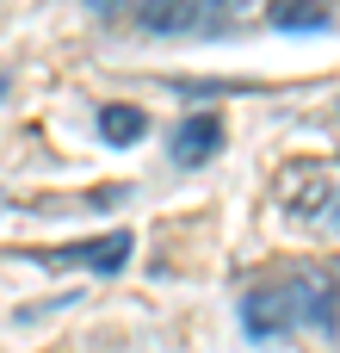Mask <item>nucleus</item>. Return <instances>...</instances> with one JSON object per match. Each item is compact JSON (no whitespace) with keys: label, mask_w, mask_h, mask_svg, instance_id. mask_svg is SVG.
<instances>
[{"label":"nucleus","mask_w":340,"mask_h":353,"mask_svg":"<svg viewBox=\"0 0 340 353\" xmlns=\"http://www.w3.org/2000/svg\"><path fill=\"white\" fill-rule=\"evenodd\" d=\"M273 205L285 223L310 236H340V161H322V155L285 161L273 174Z\"/></svg>","instance_id":"f257e3e1"},{"label":"nucleus","mask_w":340,"mask_h":353,"mask_svg":"<svg viewBox=\"0 0 340 353\" xmlns=\"http://www.w3.org/2000/svg\"><path fill=\"white\" fill-rule=\"evenodd\" d=\"M217 0H136V25L155 37H186V31H223L229 19L211 12Z\"/></svg>","instance_id":"7ed1b4c3"},{"label":"nucleus","mask_w":340,"mask_h":353,"mask_svg":"<svg viewBox=\"0 0 340 353\" xmlns=\"http://www.w3.org/2000/svg\"><path fill=\"white\" fill-rule=\"evenodd\" d=\"M279 285H285V298H291V316H297V329H310V335H334L340 329V285H334V267H285L279 273Z\"/></svg>","instance_id":"f03ea898"},{"label":"nucleus","mask_w":340,"mask_h":353,"mask_svg":"<svg viewBox=\"0 0 340 353\" xmlns=\"http://www.w3.org/2000/svg\"><path fill=\"white\" fill-rule=\"evenodd\" d=\"M130 236L124 230H111V236H93V242H74V248H50V254H37L43 267H87V273H118L124 261H130Z\"/></svg>","instance_id":"39448f33"},{"label":"nucleus","mask_w":340,"mask_h":353,"mask_svg":"<svg viewBox=\"0 0 340 353\" xmlns=\"http://www.w3.org/2000/svg\"><path fill=\"white\" fill-rule=\"evenodd\" d=\"M242 329H248L254 341H279V335H291V329H297V316H291V298H285L279 273L242 292Z\"/></svg>","instance_id":"20e7f679"},{"label":"nucleus","mask_w":340,"mask_h":353,"mask_svg":"<svg viewBox=\"0 0 340 353\" xmlns=\"http://www.w3.org/2000/svg\"><path fill=\"white\" fill-rule=\"evenodd\" d=\"M167 149H173L180 168H204V161L223 149V118H217V112H192V118H180Z\"/></svg>","instance_id":"423d86ee"},{"label":"nucleus","mask_w":340,"mask_h":353,"mask_svg":"<svg viewBox=\"0 0 340 353\" xmlns=\"http://www.w3.org/2000/svg\"><path fill=\"white\" fill-rule=\"evenodd\" d=\"M99 137H105V143H118V149L142 143V137H149L142 105H105V112H99Z\"/></svg>","instance_id":"6e6552de"},{"label":"nucleus","mask_w":340,"mask_h":353,"mask_svg":"<svg viewBox=\"0 0 340 353\" xmlns=\"http://www.w3.org/2000/svg\"><path fill=\"white\" fill-rule=\"evenodd\" d=\"M328 267H334V285H340V261H328Z\"/></svg>","instance_id":"9d476101"},{"label":"nucleus","mask_w":340,"mask_h":353,"mask_svg":"<svg viewBox=\"0 0 340 353\" xmlns=\"http://www.w3.org/2000/svg\"><path fill=\"white\" fill-rule=\"evenodd\" d=\"M93 6H105V12H111V6H118V0H93Z\"/></svg>","instance_id":"1a4fd4ad"},{"label":"nucleus","mask_w":340,"mask_h":353,"mask_svg":"<svg viewBox=\"0 0 340 353\" xmlns=\"http://www.w3.org/2000/svg\"><path fill=\"white\" fill-rule=\"evenodd\" d=\"M334 19V0H266V25L279 31H322Z\"/></svg>","instance_id":"0eeeda50"}]
</instances>
